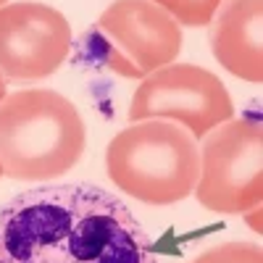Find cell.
I'll return each instance as SVG.
<instances>
[{
  "mask_svg": "<svg viewBox=\"0 0 263 263\" xmlns=\"http://www.w3.org/2000/svg\"><path fill=\"white\" fill-rule=\"evenodd\" d=\"M0 263H156L142 224L95 184H45L0 208Z\"/></svg>",
  "mask_w": 263,
  "mask_h": 263,
  "instance_id": "6da1fadb",
  "label": "cell"
},
{
  "mask_svg": "<svg viewBox=\"0 0 263 263\" xmlns=\"http://www.w3.org/2000/svg\"><path fill=\"white\" fill-rule=\"evenodd\" d=\"M87 145L77 105L55 90H21L0 103V166L16 182L69 174Z\"/></svg>",
  "mask_w": 263,
  "mask_h": 263,
  "instance_id": "7a4b0ae2",
  "label": "cell"
},
{
  "mask_svg": "<svg viewBox=\"0 0 263 263\" xmlns=\"http://www.w3.org/2000/svg\"><path fill=\"white\" fill-rule=\"evenodd\" d=\"M105 171L108 179L135 200L171 205L195 190L200 150L184 126L163 119H145L108 142Z\"/></svg>",
  "mask_w": 263,
  "mask_h": 263,
  "instance_id": "3957f363",
  "label": "cell"
},
{
  "mask_svg": "<svg viewBox=\"0 0 263 263\" xmlns=\"http://www.w3.org/2000/svg\"><path fill=\"white\" fill-rule=\"evenodd\" d=\"M195 197L213 213H245L263 200V135L255 119H229L203 137Z\"/></svg>",
  "mask_w": 263,
  "mask_h": 263,
  "instance_id": "277c9868",
  "label": "cell"
},
{
  "mask_svg": "<svg viewBox=\"0 0 263 263\" xmlns=\"http://www.w3.org/2000/svg\"><path fill=\"white\" fill-rule=\"evenodd\" d=\"M234 116V103L224 82L195 63H168L150 71L132 95L129 121L163 119L205 137L211 129Z\"/></svg>",
  "mask_w": 263,
  "mask_h": 263,
  "instance_id": "5b68a950",
  "label": "cell"
},
{
  "mask_svg": "<svg viewBox=\"0 0 263 263\" xmlns=\"http://www.w3.org/2000/svg\"><path fill=\"white\" fill-rule=\"evenodd\" d=\"M98 53L119 77L145 79L182 50V27L150 0H116L95 21Z\"/></svg>",
  "mask_w": 263,
  "mask_h": 263,
  "instance_id": "8992f818",
  "label": "cell"
},
{
  "mask_svg": "<svg viewBox=\"0 0 263 263\" xmlns=\"http://www.w3.org/2000/svg\"><path fill=\"white\" fill-rule=\"evenodd\" d=\"M71 50L66 16L45 3L0 8V74L18 82L45 79L61 69Z\"/></svg>",
  "mask_w": 263,
  "mask_h": 263,
  "instance_id": "52a82bcc",
  "label": "cell"
},
{
  "mask_svg": "<svg viewBox=\"0 0 263 263\" xmlns=\"http://www.w3.org/2000/svg\"><path fill=\"white\" fill-rule=\"evenodd\" d=\"M263 0H227L211 21V48L229 74L245 82L263 79L260 58Z\"/></svg>",
  "mask_w": 263,
  "mask_h": 263,
  "instance_id": "ba28073f",
  "label": "cell"
},
{
  "mask_svg": "<svg viewBox=\"0 0 263 263\" xmlns=\"http://www.w3.org/2000/svg\"><path fill=\"white\" fill-rule=\"evenodd\" d=\"M163 8L177 24L184 27H208L216 11L224 6V0H150Z\"/></svg>",
  "mask_w": 263,
  "mask_h": 263,
  "instance_id": "9c48e42d",
  "label": "cell"
},
{
  "mask_svg": "<svg viewBox=\"0 0 263 263\" xmlns=\"http://www.w3.org/2000/svg\"><path fill=\"white\" fill-rule=\"evenodd\" d=\"M192 263H263V253L253 242H224L200 253Z\"/></svg>",
  "mask_w": 263,
  "mask_h": 263,
  "instance_id": "30bf717a",
  "label": "cell"
},
{
  "mask_svg": "<svg viewBox=\"0 0 263 263\" xmlns=\"http://www.w3.org/2000/svg\"><path fill=\"white\" fill-rule=\"evenodd\" d=\"M248 216H245V221H250V227L255 229V232H260V205H255V208H250V211H245Z\"/></svg>",
  "mask_w": 263,
  "mask_h": 263,
  "instance_id": "8fae6325",
  "label": "cell"
},
{
  "mask_svg": "<svg viewBox=\"0 0 263 263\" xmlns=\"http://www.w3.org/2000/svg\"><path fill=\"white\" fill-rule=\"evenodd\" d=\"M3 98H6V77L0 74V103H3Z\"/></svg>",
  "mask_w": 263,
  "mask_h": 263,
  "instance_id": "7c38bea8",
  "label": "cell"
},
{
  "mask_svg": "<svg viewBox=\"0 0 263 263\" xmlns=\"http://www.w3.org/2000/svg\"><path fill=\"white\" fill-rule=\"evenodd\" d=\"M6 3H8V0H0V8H3V6H6Z\"/></svg>",
  "mask_w": 263,
  "mask_h": 263,
  "instance_id": "4fadbf2b",
  "label": "cell"
},
{
  "mask_svg": "<svg viewBox=\"0 0 263 263\" xmlns=\"http://www.w3.org/2000/svg\"><path fill=\"white\" fill-rule=\"evenodd\" d=\"M0 177H3V166H0Z\"/></svg>",
  "mask_w": 263,
  "mask_h": 263,
  "instance_id": "5bb4252c",
  "label": "cell"
}]
</instances>
